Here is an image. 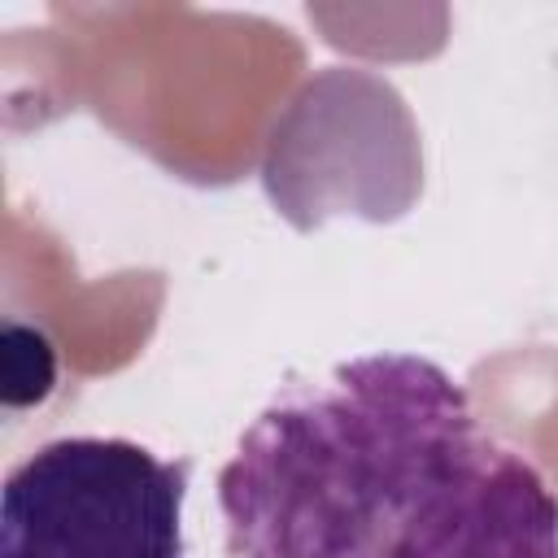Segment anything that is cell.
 Returning a JSON list of instances; mask_svg holds the SVG:
<instances>
[{
	"label": "cell",
	"instance_id": "7a4b0ae2",
	"mask_svg": "<svg viewBox=\"0 0 558 558\" xmlns=\"http://www.w3.org/2000/svg\"><path fill=\"white\" fill-rule=\"evenodd\" d=\"M192 462L122 436H61L0 488V558H187Z\"/></svg>",
	"mask_w": 558,
	"mask_h": 558
},
{
	"label": "cell",
	"instance_id": "6da1fadb",
	"mask_svg": "<svg viewBox=\"0 0 558 558\" xmlns=\"http://www.w3.org/2000/svg\"><path fill=\"white\" fill-rule=\"evenodd\" d=\"M227 558H558V493L432 357L288 384L218 471Z\"/></svg>",
	"mask_w": 558,
	"mask_h": 558
}]
</instances>
